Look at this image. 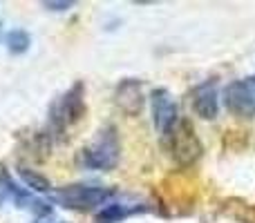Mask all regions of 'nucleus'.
<instances>
[{"label": "nucleus", "instance_id": "obj_1", "mask_svg": "<svg viewBox=\"0 0 255 223\" xmlns=\"http://www.w3.org/2000/svg\"><path fill=\"white\" fill-rule=\"evenodd\" d=\"M163 143H166L168 152H170V158L179 167L195 165L204 154V145L199 141L197 132H195L193 123L184 116L177 118V123L168 130V134L163 136Z\"/></svg>", "mask_w": 255, "mask_h": 223}, {"label": "nucleus", "instance_id": "obj_4", "mask_svg": "<svg viewBox=\"0 0 255 223\" xmlns=\"http://www.w3.org/2000/svg\"><path fill=\"white\" fill-rule=\"evenodd\" d=\"M115 197V190L101 188V185H67L58 192H52V201L67 210H97L101 206H108V201Z\"/></svg>", "mask_w": 255, "mask_h": 223}, {"label": "nucleus", "instance_id": "obj_6", "mask_svg": "<svg viewBox=\"0 0 255 223\" xmlns=\"http://www.w3.org/2000/svg\"><path fill=\"white\" fill-rule=\"evenodd\" d=\"M150 107H152L154 130H157V134L163 139V136L168 134V130H170V127L177 123V118H179L177 103L166 87H157L150 92Z\"/></svg>", "mask_w": 255, "mask_h": 223}, {"label": "nucleus", "instance_id": "obj_10", "mask_svg": "<svg viewBox=\"0 0 255 223\" xmlns=\"http://www.w3.org/2000/svg\"><path fill=\"white\" fill-rule=\"evenodd\" d=\"M139 212V208H128V206H121V203H108L99 210L97 215V223H119L128 219L130 215Z\"/></svg>", "mask_w": 255, "mask_h": 223}, {"label": "nucleus", "instance_id": "obj_3", "mask_svg": "<svg viewBox=\"0 0 255 223\" xmlns=\"http://www.w3.org/2000/svg\"><path fill=\"white\" fill-rule=\"evenodd\" d=\"M119 158H121V143L115 125L103 127L97 134V139L81 152V163L88 170H101V172L115 170L119 165Z\"/></svg>", "mask_w": 255, "mask_h": 223}, {"label": "nucleus", "instance_id": "obj_5", "mask_svg": "<svg viewBox=\"0 0 255 223\" xmlns=\"http://www.w3.org/2000/svg\"><path fill=\"white\" fill-rule=\"evenodd\" d=\"M224 107L238 118L255 116V74L231 80L224 87Z\"/></svg>", "mask_w": 255, "mask_h": 223}, {"label": "nucleus", "instance_id": "obj_13", "mask_svg": "<svg viewBox=\"0 0 255 223\" xmlns=\"http://www.w3.org/2000/svg\"><path fill=\"white\" fill-rule=\"evenodd\" d=\"M0 36H2V25H0Z\"/></svg>", "mask_w": 255, "mask_h": 223}, {"label": "nucleus", "instance_id": "obj_12", "mask_svg": "<svg viewBox=\"0 0 255 223\" xmlns=\"http://www.w3.org/2000/svg\"><path fill=\"white\" fill-rule=\"evenodd\" d=\"M74 4H76L74 0H61V2H58V0H45L43 7L49 9V11H70Z\"/></svg>", "mask_w": 255, "mask_h": 223}, {"label": "nucleus", "instance_id": "obj_11", "mask_svg": "<svg viewBox=\"0 0 255 223\" xmlns=\"http://www.w3.org/2000/svg\"><path fill=\"white\" fill-rule=\"evenodd\" d=\"M4 43H7V49L11 54H25L27 49H29L31 45V36L27 34L25 29H11L7 31V36H4Z\"/></svg>", "mask_w": 255, "mask_h": 223}, {"label": "nucleus", "instance_id": "obj_8", "mask_svg": "<svg viewBox=\"0 0 255 223\" xmlns=\"http://www.w3.org/2000/svg\"><path fill=\"white\" fill-rule=\"evenodd\" d=\"M190 103L193 110L204 121H213L220 114V89H217V80H204V83L195 85L190 92Z\"/></svg>", "mask_w": 255, "mask_h": 223}, {"label": "nucleus", "instance_id": "obj_9", "mask_svg": "<svg viewBox=\"0 0 255 223\" xmlns=\"http://www.w3.org/2000/svg\"><path fill=\"white\" fill-rule=\"evenodd\" d=\"M18 174H20L22 183H25L29 190L40 192V194H52V183H49V179H47V176H43L40 172L20 165V167H18Z\"/></svg>", "mask_w": 255, "mask_h": 223}, {"label": "nucleus", "instance_id": "obj_2", "mask_svg": "<svg viewBox=\"0 0 255 223\" xmlns=\"http://www.w3.org/2000/svg\"><path fill=\"white\" fill-rule=\"evenodd\" d=\"M85 116V85L74 83L49 107V136H61Z\"/></svg>", "mask_w": 255, "mask_h": 223}, {"label": "nucleus", "instance_id": "obj_7", "mask_svg": "<svg viewBox=\"0 0 255 223\" xmlns=\"http://www.w3.org/2000/svg\"><path fill=\"white\" fill-rule=\"evenodd\" d=\"M115 105L126 116H139L145 107L143 83L139 78H124L115 87Z\"/></svg>", "mask_w": 255, "mask_h": 223}]
</instances>
